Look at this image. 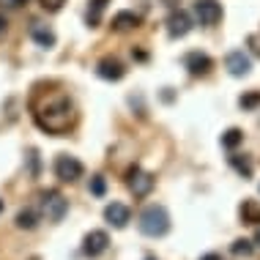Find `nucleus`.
Returning <instances> with one entry per match:
<instances>
[{"label":"nucleus","mask_w":260,"mask_h":260,"mask_svg":"<svg viewBox=\"0 0 260 260\" xmlns=\"http://www.w3.org/2000/svg\"><path fill=\"white\" fill-rule=\"evenodd\" d=\"M33 115H36V123L44 132H50V135H63V132L74 123L77 107H74L72 96L58 93V96H52L50 102H44L41 107H36Z\"/></svg>","instance_id":"1"},{"label":"nucleus","mask_w":260,"mask_h":260,"mask_svg":"<svg viewBox=\"0 0 260 260\" xmlns=\"http://www.w3.org/2000/svg\"><path fill=\"white\" fill-rule=\"evenodd\" d=\"M140 233L148 236V238H161L167 236V230H170V214H167L165 206H145L143 214H140V222H137Z\"/></svg>","instance_id":"2"},{"label":"nucleus","mask_w":260,"mask_h":260,"mask_svg":"<svg viewBox=\"0 0 260 260\" xmlns=\"http://www.w3.org/2000/svg\"><path fill=\"white\" fill-rule=\"evenodd\" d=\"M55 175H58V181H66V184H72V181L82 178V173H85V165H82L77 156H69V153H60L58 159H55L52 165Z\"/></svg>","instance_id":"3"},{"label":"nucleus","mask_w":260,"mask_h":260,"mask_svg":"<svg viewBox=\"0 0 260 260\" xmlns=\"http://www.w3.org/2000/svg\"><path fill=\"white\" fill-rule=\"evenodd\" d=\"M41 208H44V214L50 222H60L63 216L69 214V200L63 198L58 189H50V192L41 194Z\"/></svg>","instance_id":"4"},{"label":"nucleus","mask_w":260,"mask_h":260,"mask_svg":"<svg viewBox=\"0 0 260 260\" xmlns=\"http://www.w3.org/2000/svg\"><path fill=\"white\" fill-rule=\"evenodd\" d=\"M192 11H194V17H198V22L206 25V27H214L222 19V3L219 0H194Z\"/></svg>","instance_id":"5"},{"label":"nucleus","mask_w":260,"mask_h":260,"mask_svg":"<svg viewBox=\"0 0 260 260\" xmlns=\"http://www.w3.org/2000/svg\"><path fill=\"white\" fill-rule=\"evenodd\" d=\"M126 184H129L132 192H135V198H148L151 189H153V175L151 173H143L135 165L129 173H126Z\"/></svg>","instance_id":"6"},{"label":"nucleus","mask_w":260,"mask_h":260,"mask_svg":"<svg viewBox=\"0 0 260 260\" xmlns=\"http://www.w3.org/2000/svg\"><path fill=\"white\" fill-rule=\"evenodd\" d=\"M107 247H110V236L104 230H90L82 238V255H88V257H99L102 252H107Z\"/></svg>","instance_id":"7"},{"label":"nucleus","mask_w":260,"mask_h":260,"mask_svg":"<svg viewBox=\"0 0 260 260\" xmlns=\"http://www.w3.org/2000/svg\"><path fill=\"white\" fill-rule=\"evenodd\" d=\"M96 74H99L102 80H107V82H121L123 74H126V66L118 58H102L99 63H96Z\"/></svg>","instance_id":"8"},{"label":"nucleus","mask_w":260,"mask_h":260,"mask_svg":"<svg viewBox=\"0 0 260 260\" xmlns=\"http://www.w3.org/2000/svg\"><path fill=\"white\" fill-rule=\"evenodd\" d=\"M224 69L233 77H247L252 72V60H249V55H244V50H233L224 58Z\"/></svg>","instance_id":"9"},{"label":"nucleus","mask_w":260,"mask_h":260,"mask_svg":"<svg viewBox=\"0 0 260 260\" xmlns=\"http://www.w3.org/2000/svg\"><path fill=\"white\" fill-rule=\"evenodd\" d=\"M129 219H132V211H129V206H123V203H110V206L104 208V222L112 224V228H118V230L126 228Z\"/></svg>","instance_id":"10"},{"label":"nucleus","mask_w":260,"mask_h":260,"mask_svg":"<svg viewBox=\"0 0 260 260\" xmlns=\"http://www.w3.org/2000/svg\"><path fill=\"white\" fill-rule=\"evenodd\" d=\"M184 66L189 69L192 77H206L211 69H214V60H211L206 52H189L184 58Z\"/></svg>","instance_id":"11"},{"label":"nucleus","mask_w":260,"mask_h":260,"mask_svg":"<svg viewBox=\"0 0 260 260\" xmlns=\"http://www.w3.org/2000/svg\"><path fill=\"white\" fill-rule=\"evenodd\" d=\"M189 30H192V19H189L186 11H173L170 17H167V33H170L173 39H184Z\"/></svg>","instance_id":"12"},{"label":"nucleus","mask_w":260,"mask_h":260,"mask_svg":"<svg viewBox=\"0 0 260 260\" xmlns=\"http://www.w3.org/2000/svg\"><path fill=\"white\" fill-rule=\"evenodd\" d=\"M30 36H33V41H36L39 47H44V50H50V47H55V41H58V39H55V33L50 30V27H47V25H39V22L30 27Z\"/></svg>","instance_id":"13"},{"label":"nucleus","mask_w":260,"mask_h":260,"mask_svg":"<svg viewBox=\"0 0 260 260\" xmlns=\"http://www.w3.org/2000/svg\"><path fill=\"white\" fill-rule=\"evenodd\" d=\"M112 27L115 30H132V27H140V17L135 11H118L112 17Z\"/></svg>","instance_id":"14"},{"label":"nucleus","mask_w":260,"mask_h":260,"mask_svg":"<svg viewBox=\"0 0 260 260\" xmlns=\"http://www.w3.org/2000/svg\"><path fill=\"white\" fill-rule=\"evenodd\" d=\"M241 219H244V224H257L260 222V203L257 200H244L241 203Z\"/></svg>","instance_id":"15"},{"label":"nucleus","mask_w":260,"mask_h":260,"mask_svg":"<svg viewBox=\"0 0 260 260\" xmlns=\"http://www.w3.org/2000/svg\"><path fill=\"white\" fill-rule=\"evenodd\" d=\"M14 224H17L19 230H33V228L39 224V214H36L33 208H22V211L17 214V219H14Z\"/></svg>","instance_id":"16"},{"label":"nucleus","mask_w":260,"mask_h":260,"mask_svg":"<svg viewBox=\"0 0 260 260\" xmlns=\"http://www.w3.org/2000/svg\"><path fill=\"white\" fill-rule=\"evenodd\" d=\"M230 167L241 175V178H252V161H249V156H241V153H233L230 156Z\"/></svg>","instance_id":"17"},{"label":"nucleus","mask_w":260,"mask_h":260,"mask_svg":"<svg viewBox=\"0 0 260 260\" xmlns=\"http://www.w3.org/2000/svg\"><path fill=\"white\" fill-rule=\"evenodd\" d=\"M107 3L110 0H90V9H88V25L90 27H96L102 22V11L107 9Z\"/></svg>","instance_id":"18"},{"label":"nucleus","mask_w":260,"mask_h":260,"mask_svg":"<svg viewBox=\"0 0 260 260\" xmlns=\"http://www.w3.org/2000/svg\"><path fill=\"white\" fill-rule=\"evenodd\" d=\"M241 140H244V132H241V129H228V132L222 135V145H224L228 151H236L238 145H241Z\"/></svg>","instance_id":"19"},{"label":"nucleus","mask_w":260,"mask_h":260,"mask_svg":"<svg viewBox=\"0 0 260 260\" xmlns=\"http://www.w3.org/2000/svg\"><path fill=\"white\" fill-rule=\"evenodd\" d=\"M230 252H233L236 257H249L252 252H255V244H252L249 238H236L233 247H230Z\"/></svg>","instance_id":"20"},{"label":"nucleus","mask_w":260,"mask_h":260,"mask_svg":"<svg viewBox=\"0 0 260 260\" xmlns=\"http://www.w3.org/2000/svg\"><path fill=\"white\" fill-rule=\"evenodd\" d=\"M238 104H241V110H255V107H260V90H249V93H244Z\"/></svg>","instance_id":"21"},{"label":"nucleus","mask_w":260,"mask_h":260,"mask_svg":"<svg viewBox=\"0 0 260 260\" xmlns=\"http://www.w3.org/2000/svg\"><path fill=\"white\" fill-rule=\"evenodd\" d=\"M104 192H107L104 175H93V178H90V194H93V198H104Z\"/></svg>","instance_id":"22"},{"label":"nucleus","mask_w":260,"mask_h":260,"mask_svg":"<svg viewBox=\"0 0 260 260\" xmlns=\"http://www.w3.org/2000/svg\"><path fill=\"white\" fill-rule=\"evenodd\" d=\"M63 3H66V0H41V6H44L47 11H60Z\"/></svg>","instance_id":"23"},{"label":"nucleus","mask_w":260,"mask_h":260,"mask_svg":"<svg viewBox=\"0 0 260 260\" xmlns=\"http://www.w3.org/2000/svg\"><path fill=\"white\" fill-rule=\"evenodd\" d=\"M30 165H33V175H39V153L30 151Z\"/></svg>","instance_id":"24"},{"label":"nucleus","mask_w":260,"mask_h":260,"mask_svg":"<svg viewBox=\"0 0 260 260\" xmlns=\"http://www.w3.org/2000/svg\"><path fill=\"white\" fill-rule=\"evenodd\" d=\"M249 44H255V55L260 58V36H249Z\"/></svg>","instance_id":"25"},{"label":"nucleus","mask_w":260,"mask_h":260,"mask_svg":"<svg viewBox=\"0 0 260 260\" xmlns=\"http://www.w3.org/2000/svg\"><path fill=\"white\" fill-rule=\"evenodd\" d=\"M200 260H222V255H216V252H208V255H203Z\"/></svg>","instance_id":"26"},{"label":"nucleus","mask_w":260,"mask_h":260,"mask_svg":"<svg viewBox=\"0 0 260 260\" xmlns=\"http://www.w3.org/2000/svg\"><path fill=\"white\" fill-rule=\"evenodd\" d=\"M132 55H135V58H137V60H148V55H145L143 50H135V52H132Z\"/></svg>","instance_id":"27"},{"label":"nucleus","mask_w":260,"mask_h":260,"mask_svg":"<svg viewBox=\"0 0 260 260\" xmlns=\"http://www.w3.org/2000/svg\"><path fill=\"white\" fill-rule=\"evenodd\" d=\"M6 25H9V22H6V17H3V14H0V36H3V33H6Z\"/></svg>","instance_id":"28"},{"label":"nucleus","mask_w":260,"mask_h":260,"mask_svg":"<svg viewBox=\"0 0 260 260\" xmlns=\"http://www.w3.org/2000/svg\"><path fill=\"white\" fill-rule=\"evenodd\" d=\"M252 244H255V247H260V228L255 230V238H252Z\"/></svg>","instance_id":"29"},{"label":"nucleus","mask_w":260,"mask_h":260,"mask_svg":"<svg viewBox=\"0 0 260 260\" xmlns=\"http://www.w3.org/2000/svg\"><path fill=\"white\" fill-rule=\"evenodd\" d=\"M9 6H22V3H27V0H6Z\"/></svg>","instance_id":"30"},{"label":"nucleus","mask_w":260,"mask_h":260,"mask_svg":"<svg viewBox=\"0 0 260 260\" xmlns=\"http://www.w3.org/2000/svg\"><path fill=\"white\" fill-rule=\"evenodd\" d=\"M0 211H3V200H0Z\"/></svg>","instance_id":"31"},{"label":"nucleus","mask_w":260,"mask_h":260,"mask_svg":"<svg viewBox=\"0 0 260 260\" xmlns=\"http://www.w3.org/2000/svg\"><path fill=\"white\" fill-rule=\"evenodd\" d=\"M145 260H156V257H145Z\"/></svg>","instance_id":"32"}]
</instances>
